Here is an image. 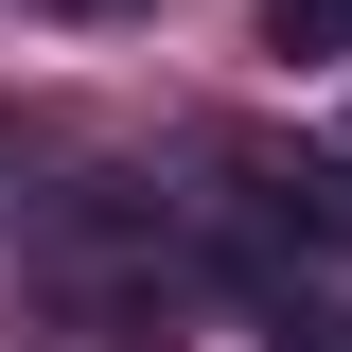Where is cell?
Here are the masks:
<instances>
[{
  "label": "cell",
  "mask_w": 352,
  "mask_h": 352,
  "mask_svg": "<svg viewBox=\"0 0 352 352\" xmlns=\"http://www.w3.org/2000/svg\"><path fill=\"white\" fill-rule=\"evenodd\" d=\"M36 282L71 317H124V335H141V317L194 282V247H176V212L141 194V176H71V194L36 212Z\"/></svg>",
  "instance_id": "1"
},
{
  "label": "cell",
  "mask_w": 352,
  "mask_h": 352,
  "mask_svg": "<svg viewBox=\"0 0 352 352\" xmlns=\"http://www.w3.org/2000/svg\"><path fill=\"white\" fill-rule=\"evenodd\" d=\"M212 176H229V212H247V229H300V247L352 264V159H300V141H212Z\"/></svg>",
  "instance_id": "2"
},
{
  "label": "cell",
  "mask_w": 352,
  "mask_h": 352,
  "mask_svg": "<svg viewBox=\"0 0 352 352\" xmlns=\"http://www.w3.org/2000/svg\"><path fill=\"white\" fill-rule=\"evenodd\" d=\"M264 53H352V0H264Z\"/></svg>",
  "instance_id": "3"
},
{
  "label": "cell",
  "mask_w": 352,
  "mask_h": 352,
  "mask_svg": "<svg viewBox=\"0 0 352 352\" xmlns=\"http://www.w3.org/2000/svg\"><path fill=\"white\" fill-rule=\"evenodd\" d=\"M36 18H141V0H36Z\"/></svg>",
  "instance_id": "5"
},
{
  "label": "cell",
  "mask_w": 352,
  "mask_h": 352,
  "mask_svg": "<svg viewBox=\"0 0 352 352\" xmlns=\"http://www.w3.org/2000/svg\"><path fill=\"white\" fill-rule=\"evenodd\" d=\"M282 352H352V317H317V300H282Z\"/></svg>",
  "instance_id": "4"
}]
</instances>
